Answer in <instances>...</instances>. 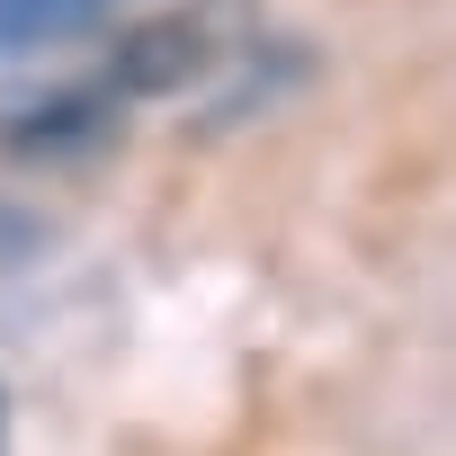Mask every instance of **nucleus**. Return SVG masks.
I'll use <instances>...</instances> for the list:
<instances>
[{"label":"nucleus","mask_w":456,"mask_h":456,"mask_svg":"<svg viewBox=\"0 0 456 456\" xmlns=\"http://www.w3.org/2000/svg\"><path fill=\"white\" fill-rule=\"evenodd\" d=\"M215 72V37L206 19H143L134 37H117V63H108V90L117 99H170L188 81Z\"/></svg>","instance_id":"f257e3e1"},{"label":"nucleus","mask_w":456,"mask_h":456,"mask_svg":"<svg viewBox=\"0 0 456 456\" xmlns=\"http://www.w3.org/2000/svg\"><path fill=\"white\" fill-rule=\"evenodd\" d=\"M108 117H117V90H63V99H37V108H19L10 126H0V152H19V161L81 152V143L108 134Z\"/></svg>","instance_id":"f03ea898"},{"label":"nucleus","mask_w":456,"mask_h":456,"mask_svg":"<svg viewBox=\"0 0 456 456\" xmlns=\"http://www.w3.org/2000/svg\"><path fill=\"white\" fill-rule=\"evenodd\" d=\"M117 0H0V54H45L81 28H99Z\"/></svg>","instance_id":"7ed1b4c3"},{"label":"nucleus","mask_w":456,"mask_h":456,"mask_svg":"<svg viewBox=\"0 0 456 456\" xmlns=\"http://www.w3.org/2000/svg\"><path fill=\"white\" fill-rule=\"evenodd\" d=\"M0 456H10V394H0Z\"/></svg>","instance_id":"20e7f679"}]
</instances>
